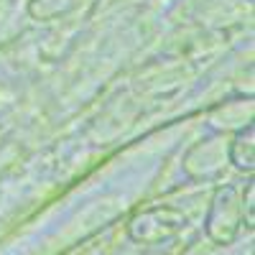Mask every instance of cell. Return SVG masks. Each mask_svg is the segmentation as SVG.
<instances>
[{"mask_svg": "<svg viewBox=\"0 0 255 255\" xmlns=\"http://www.w3.org/2000/svg\"><path fill=\"white\" fill-rule=\"evenodd\" d=\"M243 189L235 184L220 186L212 194L207 217H204V232L215 245H230L235 243L243 230Z\"/></svg>", "mask_w": 255, "mask_h": 255, "instance_id": "obj_1", "label": "cell"}, {"mask_svg": "<svg viewBox=\"0 0 255 255\" xmlns=\"http://www.w3.org/2000/svg\"><path fill=\"white\" fill-rule=\"evenodd\" d=\"M186 227V217L174 207H148L140 209L128 222V235L138 245H161L174 240Z\"/></svg>", "mask_w": 255, "mask_h": 255, "instance_id": "obj_2", "label": "cell"}, {"mask_svg": "<svg viewBox=\"0 0 255 255\" xmlns=\"http://www.w3.org/2000/svg\"><path fill=\"white\" fill-rule=\"evenodd\" d=\"M225 163H230L227 161V140L217 133V135H209L189 148L184 156V171L191 179L204 181V179L220 176Z\"/></svg>", "mask_w": 255, "mask_h": 255, "instance_id": "obj_3", "label": "cell"}, {"mask_svg": "<svg viewBox=\"0 0 255 255\" xmlns=\"http://www.w3.org/2000/svg\"><path fill=\"white\" fill-rule=\"evenodd\" d=\"M253 97H230L212 110V125L217 133H235L253 125Z\"/></svg>", "mask_w": 255, "mask_h": 255, "instance_id": "obj_4", "label": "cell"}, {"mask_svg": "<svg viewBox=\"0 0 255 255\" xmlns=\"http://www.w3.org/2000/svg\"><path fill=\"white\" fill-rule=\"evenodd\" d=\"M227 161L243 174L255 171V128L253 125L232 133V138L227 140Z\"/></svg>", "mask_w": 255, "mask_h": 255, "instance_id": "obj_5", "label": "cell"}, {"mask_svg": "<svg viewBox=\"0 0 255 255\" xmlns=\"http://www.w3.org/2000/svg\"><path fill=\"white\" fill-rule=\"evenodd\" d=\"M84 0H28V15L41 23H54L82 8Z\"/></svg>", "mask_w": 255, "mask_h": 255, "instance_id": "obj_6", "label": "cell"}, {"mask_svg": "<svg viewBox=\"0 0 255 255\" xmlns=\"http://www.w3.org/2000/svg\"><path fill=\"white\" fill-rule=\"evenodd\" d=\"M243 220L245 227H255V184L248 181V186L243 189Z\"/></svg>", "mask_w": 255, "mask_h": 255, "instance_id": "obj_7", "label": "cell"}]
</instances>
